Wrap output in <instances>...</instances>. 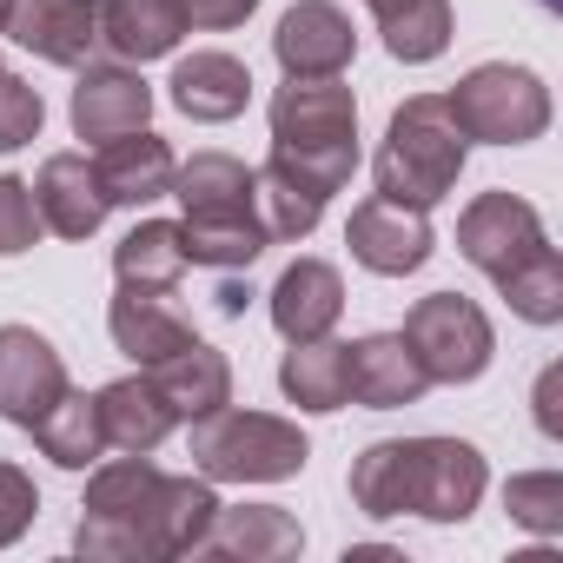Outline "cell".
Segmentation results:
<instances>
[{
  "mask_svg": "<svg viewBox=\"0 0 563 563\" xmlns=\"http://www.w3.org/2000/svg\"><path fill=\"white\" fill-rule=\"evenodd\" d=\"M219 517L212 477H166L140 451L120 464H100L87 484V517L74 530L80 556H113V563H146V556H192L206 523Z\"/></svg>",
  "mask_w": 563,
  "mask_h": 563,
  "instance_id": "obj_1",
  "label": "cell"
},
{
  "mask_svg": "<svg viewBox=\"0 0 563 563\" xmlns=\"http://www.w3.org/2000/svg\"><path fill=\"white\" fill-rule=\"evenodd\" d=\"M484 497V457L464 438H385L352 464V504L365 517L464 523Z\"/></svg>",
  "mask_w": 563,
  "mask_h": 563,
  "instance_id": "obj_2",
  "label": "cell"
},
{
  "mask_svg": "<svg viewBox=\"0 0 563 563\" xmlns=\"http://www.w3.org/2000/svg\"><path fill=\"white\" fill-rule=\"evenodd\" d=\"M457 252L510 299L517 319L556 325L563 319V258L543 239V219L517 192H477L457 219Z\"/></svg>",
  "mask_w": 563,
  "mask_h": 563,
  "instance_id": "obj_3",
  "label": "cell"
},
{
  "mask_svg": "<svg viewBox=\"0 0 563 563\" xmlns=\"http://www.w3.org/2000/svg\"><path fill=\"white\" fill-rule=\"evenodd\" d=\"M306 192L332 199L358 166V100L332 80H286L272 93V159Z\"/></svg>",
  "mask_w": 563,
  "mask_h": 563,
  "instance_id": "obj_4",
  "label": "cell"
},
{
  "mask_svg": "<svg viewBox=\"0 0 563 563\" xmlns=\"http://www.w3.org/2000/svg\"><path fill=\"white\" fill-rule=\"evenodd\" d=\"M173 199L186 206V219H179L186 265L239 272L272 245L252 212V173L232 153H192L186 166H173Z\"/></svg>",
  "mask_w": 563,
  "mask_h": 563,
  "instance_id": "obj_5",
  "label": "cell"
},
{
  "mask_svg": "<svg viewBox=\"0 0 563 563\" xmlns=\"http://www.w3.org/2000/svg\"><path fill=\"white\" fill-rule=\"evenodd\" d=\"M464 153H471V140H464V126L451 120V107H444L438 93H418V100H405V107L391 113L372 173H378V192H385V199H398V206H438V199L457 186Z\"/></svg>",
  "mask_w": 563,
  "mask_h": 563,
  "instance_id": "obj_6",
  "label": "cell"
},
{
  "mask_svg": "<svg viewBox=\"0 0 563 563\" xmlns=\"http://www.w3.org/2000/svg\"><path fill=\"white\" fill-rule=\"evenodd\" d=\"M312 457L306 431L272 418V411H206L192 418V471L212 484H278V477H299Z\"/></svg>",
  "mask_w": 563,
  "mask_h": 563,
  "instance_id": "obj_7",
  "label": "cell"
},
{
  "mask_svg": "<svg viewBox=\"0 0 563 563\" xmlns=\"http://www.w3.org/2000/svg\"><path fill=\"white\" fill-rule=\"evenodd\" d=\"M444 107L464 126V140H484V146H523L550 126V87L530 67H510V60L471 67L444 93Z\"/></svg>",
  "mask_w": 563,
  "mask_h": 563,
  "instance_id": "obj_8",
  "label": "cell"
},
{
  "mask_svg": "<svg viewBox=\"0 0 563 563\" xmlns=\"http://www.w3.org/2000/svg\"><path fill=\"white\" fill-rule=\"evenodd\" d=\"M405 345L418 352L424 378L431 385H471L484 378L497 339H490V319L464 299V292H431L405 312Z\"/></svg>",
  "mask_w": 563,
  "mask_h": 563,
  "instance_id": "obj_9",
  "label": "cell"
},
{
  "mask_svg": "<svg viewBox=\"0 0 563 563\" xmlns=\"http://www.w3.org/2000/svg\"><path fill=\"white\" fill-rule=\"evenodd\" d=\"M47 67H87L100 47V0H8V27Z\"/></svg>",
  "mask_w": 563,
  "mask_h": 563,
  "instance_id": "obj_10",
  "label": "cell"
},
{
  "mask_svg": "<svg viewBox=\"0 0 563 563\" xmlns=\"http://www.w3.org/2000/svg\"><path fill=\"white\" fill-rule=\"evenodd\" d=\"M60 391H67L60 352L34 325H0V418L34 424V418H47L60 405Z\"/></svg>",
  "mask_w": 563,
  "mask_h": 563,
  "instance_id": "obj_11",
  "label": "cell"
},
{
  "mask_svg": "<svg viewBox=\"0 0 563 563\" xmlns=\"http://www.w3.org/2000/svg\"><path fill=\"white\" fill-rule=\"evenodd\" d=\"M352 47H358V34H352L345 8H332V0H299L272 34V54L286 67V80H332L352 67Z\"/></svg>",
  "mask_w": 563,
  "mask_h": 563,
  "instance_id": "obj_12",
  "label": "cell"
},
{
  "mask_svg": "<svg viewBox=\"0 0 563 563\" xmlns=\"http://www.w3.org/2000/svg\"><path fill=\"white\" fill-rule=\"evenodd\" d=\"M345 245L365 272L378 278H405L431 258V225H424V206H398V199H365L345 225Z\"/></svg>",
  "mask_w": 563,
  "mask_h": 563,
  "instance_id": "obj_13",
  "label": "cell"
},
{
  "mask_svg": "<svg viewBox=\"0 0 563 563\" xmlns=\"http://www.w3.org/2000/svg\"><path fill=\"white\" fill-rule=\"evenodd\" d=\"M153 120V87L133 74V67H80V87H74V133L80 140H120V133H140Z\"/></svg>",
  "mask_w": 563,
  "mask_h": 563,
  "instance_id": "obj_14",
  "label": "cell"
},
{
  "mask_svg": "<svg viewBox=\"0 0 563 563\" xmlns=\"http://www.w3.org/2000/svg\"><path fill=\"white\" fill-rule=\"evenodd\" d=\"M107 332H113V345L140 372L192 345V325L179 319V306L166 299V286H120L113 292V312H107Z\"/></svg>",
  "mask_w": 563,
  "mask_h": 563,
  "instance_id": "obj_15",
  "label": "cell"
},
{
  "mask_svg": "<svg viewBox=\"0 0 563 563\" xmlns=\"http://www.w3.org/2000/svg\"><path fill=\"white\" fill-rule=\"evenodd\" d=\"M306 550V530L292 510H278V504H245V510H225L206 523V537L192 543V556H245V563H278V556H299Z\"/></svg>",
  "mask_w": 563,
  "mask_h": 563,
  "instance_id": "obj_16",
  "label": "cell"
},
{
  "mask_svg": "<svg viewBox=\"0 0 563 563\" xmlns=\"http://www.w3.org/2000/svg\"><path fill=\"white\" fill-rule=\"evenodd\" d=\"M339 312H345V278H339V265L299 258V265L278 272V286H272V325L286 332V345L292 339H325L339 325Z\"/></svg>",
  "mask_w": 563,
  "mask_h": 563,
  "instance_id": "obj_17",
  "label": "cell"
},
{
  "mask_svg": "<svg viewBox=\"0 0 563 563\" xmlns=\"http://www.w3.org/2000/svg\"><path fill=\"white\" fill-rule=\"evenodd\" d=\"M34 212H41V225L60 232V239H93L100 219H107L100 173H93L80 153H54V159L34 173Z\"/></svg>",
  "mask_w": 563,
  "mask_h": 563,
  "instance_id": "obj_18",
  "label": "cell"
},
{
  "mask_svg": "<svg viewBox=\"0 0 563 563\" xmlns=\"http://www.w3.org/2000/svg\"><path fill=\"white\" fill-rule=\"evenodd\" d=\"M345 365H352V398L372 405V411H398V405H418L431 391L418 352L405 345V332H378V339H358L345 345Z\"/></svg>",
  "mask_w": 563,
  "mask_h": 563,
  "instance_id": "obj_19",
  "label": "cell"
},
{
  "mask_svg": "<svg viewBox=\"0 0 563 563\" xmlns=\"http://www.w3.org/2000/svg\"><path fill=\"white\" fill-rule=\"evenodd\" d=\"M173 166H179L173 146H166L159 133H146V126L107 140L100 159H93L107 206H153V199H166V192H173Z\"/></svg>",
  "mask_w": 563,
  "mask_h": 563,
  "instance_id": "obj_20",
  "label": "cell"
},
{
  "mask_svg": "<svg viewBox=\"0 0 563 563\" xmlns=\"http://www.w3.org/2000/svg\"><path fill=\"white\" fill-rule=\"evenodd\" d=\"M186 34L179 0H100V47L126 67H146L159 54H173Z\"/></svg>",
  "mask_w": 563,
  "mask_h": 563,
  "instance_id": "obj_21",
  "label": "cell"
},
{
  "mask_svg": "<svg viewBox=\"0 0 563 563\" xmlns=\"http://www.w3.org/2000/svg\"><path fill=\"white\" fill-rule=\"evenodd\" d=\"M166 87H173V107H179L186 120H206V126L239 120L245 100H252V74H245V60H232V54H186Z\"/></svg>",
  "mask_w": 563,
  "mask_h": 563,
  "instance_id": "obj_22",
  "label": "cell"
},
{
  "mask_svg": "<svg viewBox=\"0 0 563 563\" xmlns=\"http://www.w3.org/2000/svg\"><path fill=\"white\" fill-rule=\"evenodd\" d=\"M93 405H100V431H107V451H159L166 444V431L179 424L173 418V405L159 398V385L140 372V378H113L107 391H93Z\"/></svg>",
  "mask_w": 563,
  "mask_h": 563,
  "instance_id": "obj_23",
  "label": "cell"
},
{
  "mask_svg": "<svg viewBox=\"0 0 563 563\" xmlns=\"http://www.w3.org/2000/svg\"><path fill=\"white\" fill-rule=\"evenodd\" d=\"M146 378L159 385V398L173 405V418H206V411L232 405V365H225L212 345H199V339H192L186 352L146 365Z\"/></svg>",
  "mask_w": 563,
  "mask_h": 563,
  "instance_id": "obj_24",
  "label": "cell"
},
{
  "mask_svg": "<svg viewBox=\"0 0 563 563\" xmlns=\"http://www.w3.org/2000/svg\"><path fill=\"white\" fill-rule=\"evenodd\" d=\"M278 385L299 411H339L352 405V365L339 339H292L286 365H278Z\"/></svg>",
  "mask_w": 563,
  "mask_h": 563,
  "instance_id": "obj_25",
  "label": "cell"
},
{
  "mask_svg": "<svg viewBox=\"0 0 563 563\" xmlns=\"http://www.w3.org/2000/svg\"><path fill=\"white\" fill-rule=\"evenodd\" d=\"M34 431V444L60 464V471H87V464H100V451H107V431H100V405L87 398V391H60V405L47 411V418H34L27 424Z\"/></svg>",
  "mask_w": 563,
  "mask_h": 563,
  "instance_id": "obj_26",
  "label": "cell"
},
{
  "mask_svg": "<svg viewBox=\"0 0 563 563\" xmlns=\"http://www.w3.org/2000/svg\"><path fill=\"white\" fill-rule=\"evenodd\" d=\"M378 14V34L391 47V60H438L451 47V0H365Z\"/></svg>",
  "mask_w": 563,
  "mask_h": 563,
  "instance_id": "obj_27",
  "label": "cell"
},
{
  "mask_svg": "<svg viewBox=\"0 0 563 563\" xmlns=\"http://www.w3.org/2000/svg\"><path fill=\"white\" fill-rule=\"evenodd\" d=\"M113 272H120V286H179V272H186V245H179V225L173 219H146L133 225L120 245H113Z\"/></svg>",
  "mask_w": 563,
  "mask_h": 563,
  "instance_id": "obj_28",
  "label": "cell"
},
{
  "mask_svg": "<svg viewBox=\"0 0 563 563\" xmlns=\"http://www.w3.org/2000/svg\"><path fill=\"white\" fill-rule=\"evenodd\" d=\"M252 212H258L265 239H306V232L319 225L325 199L306 192L299 179H286L278 166H258V173H252Z\"/></svg>",
  "mask_w": 563,
  "mask_h": 563,
  "instance_id": "obj_29",
  "label": "cell"
},
{
  "mask_svg": "<svg viewBox=\"0 0 563 563\" xmlns=\"http://www.w3.org/2000/svg\"><path fill=\"white\" fill-rule=\"evenodd\" d=\"M504 504H510V517H517L523 530H537V537H556V530H563V477H556V471L510 477Z\"/></svg>",
  "mask_w": 563,
  "mask_h": 563,
  "instance_id": "obj_30",
  "label": "cell"
},
{
  "mask_svg": "<svg viewBox=\"0 0 563 563\" xmlns=\"http://www.w3.org/2000/svg\"><path fill=\"white\" fill-rule=\"evenodd\" d=\"M41 120H47L41 93H34L27 80H14L8 67H0V153H14V146L41 140Z\"/></svg>",
  "mask_w": 563,
  "mask_h": 563,
  "instance_id": "obj_31",
  "label": "cell"
},
{
  "mask_svg": "<svg viewBox=\"0 0 563 563\" xmlns=\"http://www.w3.org/2000/svg\"><path fill=\"white\" fill-rule=\"evenodd\" d=\"M41 239V212H34V186L27 179H0V258H14Z\"/></svg>",
  "mask_w": 563,
  "mask_h": 563,
  "instance_id": "obj_32",
  "label": "cell"
},
{
  "mask_svg": "<svg viewBox=\"0 0 563 563\" xmlns=\"http://www.w3.org/2000/svg\"><path fill=\"white\" fill-rule=\"evenodd\" d=\"M34 510H41V490H34V477H27L21 464H0V550L27 537Z\"/></svg>",
  "mask_w": 563,
  "mask_h": 563,
  "instance_id": "obj_33",
  "label": "cell"
},
{
  "mask_svg": "<svg viewBox=\"0 0 563 563\" xmlns=\"http://www.w3.org/2000/svg\"><path fill=\"white\" fill-rule=\"evenodd\" d=\"M252 8H258V0H179L186 27H239Z\"/></svg>",
  "mask_w": 563,
  "mask_h": 563,
  "instance_id": "obj_34",
  "label": "cell"
},
{
  "mask_svg": "<svg viewBox=\"0 0 563 563\" xmlns=\"http://www.w3.org/2000/svg\"><path fill=\"white\" fill-rule=\"evenodd\" d=\"M556 385H563V372H543V385H537V424L556 438Z\"/></svg>",
  "mask_w": 563,
  "mask_h": 563,
  "instance_id": "obj_35",
  "label": "cell"
},
{
  "mask_svg": "<svg viewBox=\"0 0 563 563\" xmlns=\"http://www.w3.org/2000/svg\"><path fill=\"white\" fill-rule=\"evenodd\" d=\"M212 299H219V312H225V319H239V312H245V299H252V292H245V286H232V278H225V286H219V292H212Z\"/></svg>",
  "mask_w": 563,
  "mask_h": 563,
  "instance_id": "obj_36",
  "label": "cell"
},
{
  "mask_svg": "<svg viewBox=\"0 0 563 563\" xmlns=\"http://www.w3.org/2000/svg\"><path fill=\"white\" fill-rule=\"evenodd\" d=\"M0 27H8V0H0Z\"/></svg>",
  "mask_w": 563,
  "mask_h": 563,
  "instance_id": "obj_37",
  "label": "cell"
},
{
  "mask_svg": "<svg viewBox=\"0 0 563 563\" xmlns=\"http://www.w3.org/2000/svg\"><path fill=\"white\" fill-rule=\"evenodd\" d=\"M537 8H556V0H537Z\"/></svg>",
  "mask_w": 563,
  "mask_h": 563,
  "instance_id": "obj_38",
  "label": "cell"
}]
</instances>
